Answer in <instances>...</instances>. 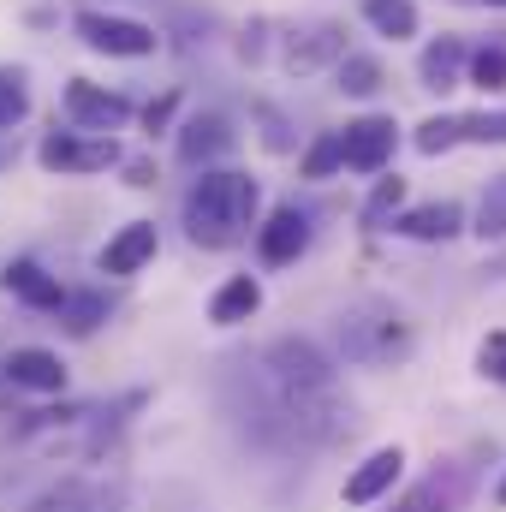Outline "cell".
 Masks as SVG:
<instances>
[{"label":"cell","mask_w":506,"mask_h":512,"mask_svg":"<svg viewBox=\"0 0 506 512\" xmlns=\"http://www.w3.org/2000/svg\"><path fill=\"white\" fill-rule=\"evenodd\" d=\"M346 54V24H310L304 36H292L286 42V72H316V66H328V60H340Z\"/></svg>","instance_id":"2e32d148"},{"label":"cell","mask_w":506,"mask_h":512,"mask_svg":"<svg viewBox=\"0 0 506 512\" xmlns=\"http://www.w3.org/2000/svg\"><path fill=\"white\" fill-rule=\"evenodd\" d=\"M60 102H66L72 131H108V137H114V126H126L131 120L126 96H120V90H102V84H90V78H72Z\"/></svg>","instance_id":"8992f818"},{"label":"cell","mask_w":506,"mask_h":512,"mask_svg":"<svg viewBox=\"0 0 506 512\" xmlns=\"http://www.w3.org/2000/svg\"><path fill=\"white\" fill-rule=\"evenodd\" d=\"M489 6H506V0H489Z\"/></svg>","instance_id":"836d02e7"},{"label":"cell","mask_w":506,"mask_h":512,"mask_svg":"<svg viewBox=\"0 0 506 512\" xmlns=\"http://www.w3.org/2000/svg\"><path fill=\"white\" fill-rule=\"evenodd\" d=\"M60 322H66V334H96L102 322H108V298L102 292H66V304H60Z\"/></svg>","instance_id":"ffe728a7"},{"label":"cell","mask_w":506,"mask_h":512,"mask_svg":"<svg viewBox=\"0 0 506 512\" xmlns=\"http://www.w3.org/2000/svg\"><path fill=\"white\" fill-rule=\"evenodd\" d=\"M126 185H137V191H143V185H155V167H149V161H131V167H126Z\"/></svg>","instance_id":"1f68e13d"},{"label":"cell","mask_w":506,"mask_h":512,"mask_svg":"<svg viewBox=\"0 0 506 512\" xmlns=\"http://www.w3.org/2000/svg\"><path fill=\"white\" fill-rule=\"evenodd\" d=\"M36 161H42L48 173H102V167L120 161V143H114L108 131H60L54 126L36 143Z\"/></svg>","instance_id":"5b68a950"},{"label":"cell","mask_w":506,"mask_h":512,"mask_svg":"<svg viewBox=\"0 0 506 512\" xmlns=\"http://www.w3.org/2000/svg\"><path fill=\"white\" fill-rule=\"evenodd\" d=\"M262 382L274 387V399H280L298 447H334V441H346L358 429L352 399L340 393V376H334V358L316 340L280 334L262 352Z\"/></svg>","instance_id":"6da1fadb"},{"label":"cell","mask_w":506,"mask_h":512,"mask_svg":"<svg viewBox=\"0 0 506 512\" xmlns=\"http://www.w3.org/2000/svg\"><path fill=\"white\" fill-rule=\"evenodd\" d=\"M304 245H310V221L298 215V209H274L262 227H256V251H262V262H298L304 256Z\"/></svg>","instance_id":"5bb4252c"},{"label":"cell","mask_w":506,"mask_h":512,"mask_svg":"<svg viewBox=\"0 0 506 512\" xmlns=\"http://www.w3.org/2000/svg\"><path fill=\"white\" fill-rule=\"evenodd\" d=\"M24 114H30V78L24 66H0V137L24 126Z\"/></svg>","instance_id":"44dd1931"},{"label":"cell","mask_w":506,"mask_h":512,"mask_svg":"<svg viewBox=\"0 0 506 512\" xmlns=\"http://www.w3.org/2000/svg\"><path fill=\"white\" fill-rule=\"evenodd\" d=\"M155 221H131V227H120L108 245H102V256H96V268L102 274H114V280H126V274H137L149 256H155Z\"/></svg>","instance_id":"7c38bea8"},{"label":"cell","mask_w":506,"mask_h":512,"mask_svg":"<svg viewBox=\"0 0 506 512\" xmlns=\"http://www.w3.org/2000/svg\"><path fill=\"white\" fill-rule=\"evenodd\" d=\"M459 203H423V209H405L393 227L405 233V239H423V245H435V239H453L459 233Z\"/></svg>","instance_id":"ac0fdd59"},{"label":"cell","mask_w":506,"mask_h":512,"mask_svg":"<svg viewBox=\"0 0 506 512\" xmlns=\"http://www.w3.org/2000/svg\"><path fill=\"white\" fill-rule=\"evenodd\" d=\"M495 501H501V507H506V477H501V489H495Z\"/></svg>","instance_id":"d6a6232c"},{"label":"cell","mask_w":506,"mask_h":512,"mask_svg":"<svg viewBox=\"0 0 506 512\" xmlns=\"http://www.w3.org/2000/svg\"><path fill=\"white\" fill-rule=\"evenodd\" d=\"M477 239H506V173L489 179V191L477 203Z\"/></svg>","instance_id":"cb8c5ba5"},{"label":"cell","mask_w":506,"mask_h":512,"mask_svg":"<svg viewBox=\"0 0 506 512\" xmlns=\"http://www.w3.org/2000/svg\"><path fill=\"white\" fill-rule=\"evenodd\" d=\"M465 60H471V48H465L459 36H441V42H429V48H423V60H417V78H423V90H435V96L459 90V72H465Z\"/></svg>","instance_id":"e0dca14e"},{"label":"cell","mask_w":506,"mask_h":512,"mask_svg":"<svg viewBox=\"0 0 506 512\" xmlns=\"http://www.w3.org/2000/svg\"><path fill=\"white\" fill-rule=\"evenodd\" d=\"M256 203L262 191L251 173H203L185 191V239L197 251H233L256 227Z\"/></svg>","instance_id":"7a4b0ae2"},{"label":"cell","mask_w":506,"mask_h":512,"mask_svg":"<svg viewBox=\"0 0 506 512\" xmlns=\"http://www.w3.org/2000/svg\"><path fill=\"white\" fill-rule=\"evenodd\" d=\"M459 143V120H423L417 126V149L423 155H441V149H453Z\"/></svg>","instance_id":"f1b7e54d"},{"label":"cell","mask_w":506,"mask_h":512,"mask_svg":"<svg viewBox=\"0 0 506 512\" xmlns=\"http://www.w3.org/2000/svg\"><path fill=\"white\" fill-rule=\"evenodd\" d=\"M465 507V471L459 465H435L417 489H405L393 512H459Z\"/></svg>","instance_id":"8fae6325"},{"label":"cell","mask_w":506,"mask_h":512,"mask_svg":"<svg viewBox=\"0 0 506 512\" xmlns=\"http://www.w3.org/2000/svg\"><path fill=\"white\" fill-rule=\"evenodd\" d=\"M399 471H405V453H399V447L370 453V459L346 477V507H370V501H381V495L399 483Z\"/></svg>","instance_id":"9a60e30c"},{"label":"cell","mask_w":506,"mask_h":512,"mask_svg":"<svg viewBox=\"0 0 506 512\" xmlns=\"http://www.w3.org/2000/svg\"><path fill=\"white\" fill-rule=\"evenodd\" d=\"M173 108H179V96H161V102H149V108H143V126L161 131L167 120H173Z\"/></svg>","instance_id":"4dcf8cb0"},{"label":"cell","mask_w":506,"mask_h":512,"mask_svg":"<svg viewBox=\"0 0 506 512\" xmlns=\"http://www.w3.org/2000/svg\"><path fill=\"white\" fill-rule=\"evenodd\" d=\"M0 382L18 387V393H60L66 387V364L48 346H12L6 364H0Z\"/></svg>","instance_id":"9c48e42d"},{"label":"cell","mask_w":506,"mask_h":512,"mask_svg":"<svg viewBox=\"0 0 506 512\" xmlns=\"http://www.w3.org/2000/svg\"><path fill=\"white\" fill-rule=\"evenodd\" d=\"M364 12H370V24H376L381 36H393V42L417 30V6H411V0H370Z\"/></svg>","instance_id":"603a6c76"},{"label":"cell","mask_w":506,"mask_h":512,"mask_svg":"<svg viewBox=\"0 0 506 512\" xmlns=\"http://www.w3.org/2000/svg\"><path fill=\"white\" fill-rule=\"evenodd\" d=\"M72 30H78V42H84V48L114 54V60H143V54H155V48H161V36H155L149 24L120 18V12H96V6H84V12L72 18Z\"/></svg>","instance_id":"277c9868"},{"label":"cell","mask_w":506,"mask_h":512,"mask_svg":"<svg viewBox=\"0 0 506 512\" xmlns=\"http://www.w3.org/2000/svg\"><path fill=\"white\" fill-rule=\"evenodd\" d=\"M256 310H262V286H256L251 274H233V280L215 292V304H209V322H221V328H239V322H251Z\"/></svg>","instance_id":"d6986e66"},{"label":"cell","mask_w":506,"mask_h":512,"mask_svg":"<svg viewBox=\"0 0 506 512\" xmlns=\"http://www.w3.org/2000/svg\"><path fill=\"white\" fill-rule=\"evenodd\" d=\"M477 370H483L489 382H501V387H506V328L483 340V352H477Z\"/></svg>","instance_id":"f546056e"},{"label":"cell","mask_w":506,"mask_h":512,"mask_svg":"<svg viewBox=\"0 0 506 512\" xmlns=\"http://www.w3.org/2000/svg\"><path fill=\"white\" fill-rule=\"evenodd\" d=\"M459 143H506V114H465Z\"/></svg>","instance_id":"4316f807"},{"label":"cell","mask_w":506,"mask_h":512,"mask_svg":"<svg viewBox=\"0 0 506 512\" xmlns=\"http://www.w3.org/2000/svg\"><path fill=\"white\" fill-rule=\"evenodd\" d=\"M0 286L18 298V304H30V310H60L66 304V286L42 268V262H30V256H18V262H6V274H0Z\"/></svg>","instance_id":"4fadbf2b"},{"label":"cell","mask_w":506,"mask_h":512,"mask_svg":"<svg viewBox=\"0 0 506 512\" xmlns=\"http://www.w3.org/2000/svg\"><path fill=\"white\" fill-rule=\"evenodd\" d=\"M334 72H340V90H346V96H376L381 84H387V78H381V60H370V54H340Z\"/></svg>","instance_id":"7402d4cb"},{"label":"cell","mask_w":506,"mask_h":512,"mask_svg":"<svg viewBox=\"0 0 506 512\" xmlns=\"http://www.w3.org/2000/svg\"><path fill=\"white\" fill-rule=\"evenodd\" d=\"M120 507V489H108V483H90V477H54L48 489H36L24 512H114Z\"/></svg>","instance_id":"ba28073f"},{"label":"cell","mask_w":506,"mask_h":512,"mask_svg":"<svg viewBox=\"0 0 506 512\" xmlns=\"http://www.w3.org/2000/svg\"><path fill=\"white\" fill-rule=\"evenodd\" d=\"M346 167V155H340V131H322L316 143H310V155H304V179H328V173H340Z\"/></svg>","instance_id":"d4e9b609"},{"label":"cell","mask_w":506,"mask_h":512,"mask_svg":"<svg viewBox=\"0 0 506 512\" xmlns=\"http://www.w3.org/2000/svg\"><path fill=\"white\" fill-rule=\"evenodd\" d=\"M233 143H239V131L227 126V114H191V120L179 126V143H173V149H179L185 167H203V173H209V161H221Z\"/></svg>","instance_id":"30bf717a"},{"label":"cell","mask_w":506,"mask_h":512,"mask_svg":"<svg viewBox=\"0 0 506 512\" xmlns=\"http://www.w3.org/2000/svg\"><path fill=\"white\" fill-rule=\"evenodd\" d=\"M465 66H471V84H477V90H506V48L501 42H495V48H477Z\"/></svg>","instance_id":"484cf974"},{"label":"cell","mask_w":506,"mask_h":512,"mask_svg":"<svg viewBox=\"0 0 506 512\" xmlns=\"http://www.w3.org/2000/svg\"><path fill=\"white\" fill-rule=\"evenodd\" d=\"M393 143H399V126L387 114H364V120H352L340 131V155H346L352 173H381L393 161Z\"/></svg>","instance_id":"52a82bcc"},{"label":"cell","mask_w":506,"mask_h":512,"mask_svg":"<svg viewBox=\"0 0 506 512\" xmlns=\"http://www.w3.org/2000/svg\"><path fill=\"white\" fill-rule=\"evenodd\" d=\"M399 197H405V179H399V173H393V179H381L376 197L364 203V227H381V221H387V215L399 209Z\"/></svg>","instance_id":"83f0119b"},{"label":"cell","mask_w":506,"mask_h":512,"mask_svg":"<svg viewBox=\"0 0 506 512\" xmlns=\"http://www.w3.org/2000/svg\"><path fill=\"white\" fill-rule=\"evenodd\" d=\"M334 346H340L346 364H358V370H381V364L411 358V322H405L393 304L364 298V304H352V310L334 322Z\"/></svg>","instance_id":"3957f363"}]
</instances>
